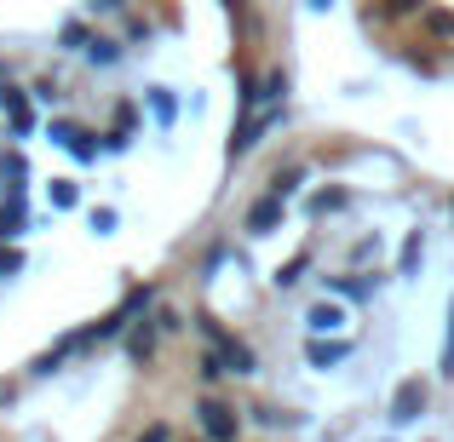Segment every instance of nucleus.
I'll list each match as a JSON object with an SVG mask.
<instances>
[{
  "label": "nucleus",
  "mask_w": 454,
  "mask_h": 442,
  "mask_svg": "<svg viewBox=\"0 0 454 442\" xmlns=\"http://www.w3.org/2000/svg\"><path fill=\"white\" fill-rule=\"evenodd\" d=\"M363 29L420 81H454V0H363Z\"/></svg>",
  "instance_id": "f257e3e1"
},
{
  "label": "nucleus",
  "mask_w": 454,
  "mask_h": 442,
  "mask_svg": "<svg viewBox=\"0 0 454 442\" xmlns=\"http://www.w3.org/2000/svg\"><path fill=\"white\" fill-rule=\"evenodd\" d=\"M190 414H196V437L201 442H242L247 437L242 408H236V402H224V397H213V391H201Z\"/></svg>",
  "instance_id": "f03ea898"
},
{
  "label": "nucleus",
  "mask_w": 454,
  "mask_h": 442,
  "mask_svg": "<svg viewBox=\"0 0 454 442\" xmlns=\"http://www.w3.org/2000/svg\"><path fill=\"white\" fill-rule=\"evenodd\" d=\"M46 138H52L58 150H69V155H75L81 167H92V161L104 155L98 133H92V127H81V121H69V115H52V121H46Z\"/></svg>",
  "instance_id": "7ed1b4c3"
},
{
  "label": "nucleus",
  "mask_w": 454,
  "mask_h": 442,
  "mask_svg": "<svg viewBox=\"0 0 454 442\" xmlns=\"http://www.w3.org/2000/svg\"><path fill=\"white\" fill-rule=\"evenodd\" d=\"M0 115L12 121V138H35V104H29V92H18V87H6L0 81Z\"/></svg>",
  "instance_id": "20e7f679"
},
{
  "label": "nucleus",
  "mask_w": 454,
  "mask_h": 442,
  "mask_svg": "<svg viewBox=\"0 0 454 442\" xmlns=\"http://www.w3.org/2000/svg\"><path fill=\"white\" fill-rule=\"evenodd\" d=\"M121 339H127V356H133V362H155V351H161V328H155V316H138Z\"/></svg>",
  "instance_id": "39448f33"
},
{
  "label": "nucleus",
  "mask_w": 454,
  "mask_h": 442,
  "mask_svg": "<svg viewBox=\"0 0 454 442\" xmlns=\"http://www.w3.org/2000/svg\"><path fill=\"white\" fill-rule=\"evenodd\" d=\"M150 110V121L161 127V133H173L178 127V98H173V87H145V98H138Z\"/></svg>",
  "instance_id": "423d86ee"
},
{
  "label": "nucleus",
  "mask_w": 454,
  "mask_h": 442,
  "mask_svg": "<svg viewBox=\"0 0 454 442\" xmlns=\"http://www.w3.org/2000/svg\"><path fill=\"white\" fill-rule=\"evenodd\" d=\"M81 58H87V69H115L127 58V41H115V35H92V41L81 46Z\"/></svg>",
  "instance_id": "0eeeda50"
},
{
  "label": "nucleus",
  "mask_w": 454,
  "mask_h": 442,
  "mask_svg": "<svg viewBox=\"0 0 454 442\" xmlns=\"http://www.w3.org/2000/svg\"><path fill=\"white\" fill-rule=\"evenodd\" d=\"M18 236H29V207H23V196H6L0 201V242H18Z\"/></svg>",
  "instance_id": "6e6552de"
},
{
  "label": "nucleus",
  "mask_w": 454,
  "mask_h": 442,
  "mask_svg": "<svg viewBox=\"0 0 454 442\" xmlns=\"http://www.w3.org/2000/svg\"><path fill=\"white\" fill-rule=\"evenodd\" d=\"M0 178H6V196H29V161H23V150H0Z\"/></svg>",
  "instance_id": "1a4fd4ad"
},
{
  "label": "nucleus",
  "mask_w": 454,
  "mask_h": 442,
  "mask_svg": "<svg viewBox=\"0 0 454 442\" xmlns=\"http://www.w3.org/2000/svg\"><path fill=\"white\" fill-rule=\"evenodd\" d=\"M46 201H52V213H75L81 207V184L75 178H52V184H46Z\"/></svg>",
  "instance_id": "9d476101"
},
{
  "label": "nucleus",
  "mask_w": 454,
  "mask_h": 442,
  "mask_svg": "<svg viewBox=\"0 0 454 442\" xmlns=\"http://www.w3.org/2000/svg\"><path fill=\"white\" fill-rule=\"evenodd\" d=\"M196 379H201V391H219V385H224V362L207 351V345L196 351Z\"/></svg>",
  "instance_id": "9b49d317"
},
{
  "label": "nucleus",
  "mask_w": 454,
  "mask_h": 442,
  "mask_svg": "<svg viewBox=\"0 0 454 442\" xmlns=\"http://www.w3.org/2000/svg\"><path fill=\"white\" fill-rule=\"evenodd\" d=\"M92 41V29H87V18H69L64 29H58V52H81V46Z\"/></svg>",
  "instance_id": "f8f14e48"
},
{
  "label": "nucleus",
  "mask_w": 454,
  "mask_h": 442,
  "mask_svg": "<svg viewBox=\"0 0 454 442\" xmlns=\"http://www.w3.org/2000/svg\"><path fill=\"white\" fill-rule=\"evenodd\" d=\"M29 98L46 104V110H58V104H64V81H58V75H41V81L29 87Z\"/></svg>",
  "instance_id": "ddd939ff"
},
{
  "label": "nucleus",
  "mask_w": 454,
  "mask_h": 442,
  "mask_svg": "<svg viewBox=\"0 0 454 442\" xmlns=\"http://www.w3.org/2000/svg\"><path fill=\"white\" fill-rule=\"evenodd\" d=\"M23 270H29V259H23V247H0V282H18L23 276Z\"/></svg>",
  "instance_id": "4468645a"
},
{
  "label": "nucleus",
  "mask_w": 454,
  "mask_h": 442,
  "mask_svg": "<svg viewBox=\"0 0 454 442\" xmlns=\"http://www.w3.org/2000/svg\"><path fill=\"white\" fill-rule=\"evenodd\" d=\"M87 230L92 236H115V230H121V213H115V207H92L87 213Z\"/></svg>",
  "instance_id": "2eb2a0df"
},
{
  "label": "nucleus",
  "mask_w": 454,
  "mask_h": 442,
  "mask_svg": "<svg viewBox=\"0 0 454 442\" xmlns=\"http://www.w3.org/2000/svg\"><path fill=\"white\" fill-rule=\"evenodd\" d=\"M155 41V23L150 18H127V52H133V46H150Z\"/></svg>",
  "instance_id": "dca6fc26"
},
{
  "label": "nucleus",
  "mask_w": 454,
  "mask_h": 442,
  "mask_svg": "<svg viewBox=\"0 0 454 442\" xmlns=\"http://www.w3.org/2000/svg\"><path fill=\"white\" fill-rule=\"evenodd\" d=\"M133 442H173V425H167V420H155V425H145V431H138Z\"/></svg>",
  "instance_id": "f3484780"
},
{
  "label": "nucleus",
  "mask_w": 454,
  "mask_h": 442,
  "mask_svg": "<svg viewBox=\"0 0 454 442\" xmlns=\"http://www.w3.org/2000/svg\"><path fill=\"white\" fill-rule=\"evenodd\" d=\"M133 0H87V12H104V18H121Z\"/></svg>",
  "instance_id": "a211bd4d"
},
{
  "label": "nucleus",
  "mask_w": 454,
  "mask_h": 442,
  "mask_svg": "<svg viewBox=\"0 0 454 442\" xmlns=\"http://www.w3.org/2000/svg\"><path fill=\"white\" fill-rule=\"evenodd\" d=\"M310 6H317V12H328V6H333V0H310Z\"/></svg>",
  "instance_id": "6ab92c4d"
},
{
  "label": "nucleus",
  "mask_w": 454,
  "mask_h": 442,
  "mask_svg": "<svg viewBox=\"0 0 454 442\" xmlns=\"http://www.w3.org/2000/svg\"><path fill=\"white\" fill-rule=\"evenodd\" d=\"M0 81H6V64H0Z\"/></svg>",
  "instance_id": "aec40b11"
},
{
  "label": "nucleus",
  "mask_w": 454,
  "mask_h": 442,
  "mask_svg": "<svg viewBox=\"0 0 454 442\" xmlns=\"http://www.w3.org/2000/svg\"><path fill=\"white\" fill-rule=\"evenodd\" d=\"M173 442H178V437H173ZM190 442H201V437H190Z\"/></svg>",
  "instance_id": "412c9836"
}]
</instances>
